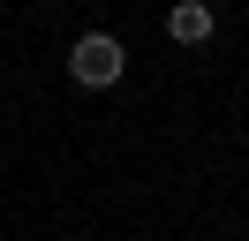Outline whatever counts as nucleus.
Wrapping results in <instances>:
<instances>
[{"mask_svg": "<svg viewBox=\"0 0 249 241\" xmlns=\"http://www.w3.org/2000/svg\"><path fill=\"white\" fill-rule=\"evenodd\" d=\"M68 75H76L83 90H113L128 75V45L113 38V30H83V38L68 45Z\"/></svg>", "mask_w": 249, "mask_h": 241, "instance_id": "1", "label": "nucleus"}, {"mask_svg": "<svg viewBox=\"0 0 249 241\" xmlns=\"http://www.w3.org/2000/svg\"><path fill=\"white\" fill-rule=\"evenodd\" d=\"M212 30H219L212 0H174V8H166V38L174 45H212Z\"/></svg>", "mask_w": 249, "mask_h": 241, "instance_id": "2", "label": "nucleus"}]
</instances>
